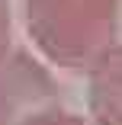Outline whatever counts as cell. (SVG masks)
<instances>
[{"label": "cell", "instance_id": "cell-5", "mask_svg": "<svg viewBox=\"0 0 122 125\" xmlns=\"http://www.w3.org/2000/svg\"><path fill=\"white\" fill-rule=\"evenodd\" d=\"M10 52V0H0V58Z\"/></svg>", "mask_w": 122, "mask_h": 125}, {"label": "cell", "instance_id": "cell-4", "mask_svg": "<svg viewBox=\"0 0 122 125\" xmlns=\"http://www.w3.org/2000/svg\"><path fill=\"white\" fill-rule=\"evenodd\" d=\"M22 125H87L80 115H74V112H67V109H45V112H39V115H32L29 122H22Z\"/></svg>", "mask_w": 122, "mask_h": 125}, {"label": "cell", "instance_id": "cell-1", "mask_svg": "<svg viewBox=\"0 0 122 125\" xmlns=\"http://www.w3.org/2000/svg\"><path fill=\"white\" fill-rule=\"evenodd\" d=\"M119 0H26V22L35 45L61 67H84L116 35Z\"/></svg>", "mask_w": 122, "mask_h": 125}, {"label": "cell", "instance_id": "cell-3", "mask_svg": "<svg viewBox=\"0 0 122 125\" xmlns=\"http://www.w3.org/2000/svg\"><path fill=\"white\" fill-rule=\"evenodd\" d=\"M93 125H122V45H109L90 61Z\"/></svg>", "mask_w": 122, "mask_h": 125}, {"label": "cell", "instance_id": "cell-2", "mask_svg": "<svg viewBox=\"0 0 122 125\" xmlns=\"http://www.w3.org/2000/svg\"><path fill=\"white\" fill-rule=\"evenodd\" d=\"M58 106L61 93L45 64L26 52H7L0 58V125H22Z\"/></svg>", "mask_w": 122, "mask_h": 125}]
</instances>
